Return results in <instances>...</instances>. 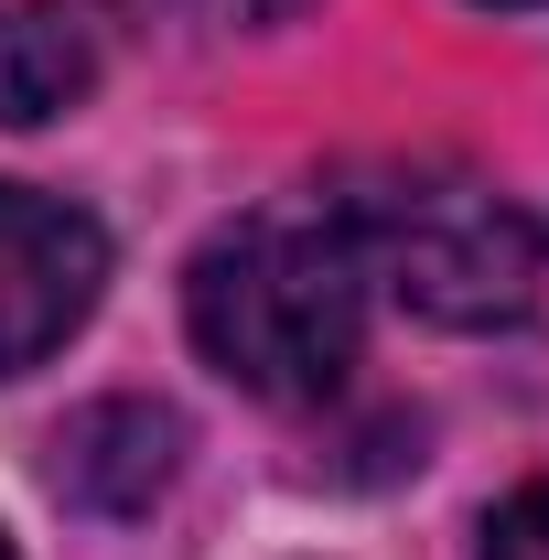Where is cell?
Here are the masks:
<instances>
[{
	"label": "cell",
	"mask_w": 549,
	"mask_h": 560,
	"mask_svg": "<svg viewBox=\"0 0 549 560\" xmlns=\"http://www.w3.org/2000/svg\"><path fill=\"white\" fill-rule=\"evenodd\" d=\"M195 346L248 399H324L366 335V259L344 206H259L215 226L184 280Z\"/></svg>",
	"instance_id": "obj_1"
},
{
	"label": "cell",
	"mask_w": 549,
	"mask_h": 560,
	"mask_svg": "<svg viewBox=\"0 0 549 560\" xmlns=\"http://www.w3.org/2000/svg\"><path fill=\"white\" fill-rule=\"evenodd\" d=\"M344 226H355L366 280H388L410 313L464 324V335L517 324L528 291H539V237H528V215L506 206L495 184H475V173H388L377 195L344 206Z\"/></svg>",
	"instance_id": "obj_2"
},
{
	"label": "cell",
	"mask_w": 549,
	"mask_h": 560,
	"mask_svg": "<svg viewBox=\"0 0 549 560\" xmlns=\"http://www.w3.org/2000/svg\"><path fill=\"white\" fill-rule=\"evenodd\" d=\"M108 291V226L66 195L0 184V377L44 366Z\"/></svg>",
	"instance_id": "obj_3"
},
{
	"label": "cell",
	"mask_w": 549,
	"mask_h": 560,
	"mask_svg": "<svg viewBox=\"0 0 549 560\" xmlns=\"http://www.w3.org/2000/svg\"><path fill=\"white\" fill-rule=\"evenodd\" d=\"M108 66V22L97 0H0V119L44 130L66 119L75 97Z\"/></svg>",
	"instance_id": "obj_4"
},
{
	"label": "cell",
	"mask_w": 549,
	"mask_h": 560,
	"mask_svg": "<svg viewBox=\"0 0 549 560\" xmlns=\"http://www.w3.org/2000/svg\"><path fill=\"white\" fill-rule=\"evenodd\" d=\"M173 453H184V420H173V410L108 399V410H86L66 442H55V475H66V495L130 517V506H151V495L173 486Z\"/></svg>",
	"instance_id": "obj_5"
},
{
	"label": "cell",
	"mask_w": 549,
	"mask_h": 560,
	"mask_svg": "<svg viewBox=\"0 0 549 560\" xmlns=\"http://www.w3.org/2000/svg\"><path fill=\"white\" fill-rule=\"evenodd\" d=\"M484 560H549V475L528 495H506L495 506V528H484Z\"/></svg>",
	"instance_id": "obj_6"
},
{
	"label": "cell",
	"mask_w": 549,
	"mask_h": 560,
	"mask_svg": "<svg viewBox=\"0 0 549 560\" xmlns=\"http://www.w3.org/2000/svg\"><path fill=\"white\" fill-rule=\"evenodd\" d=\"M206 22H270V11H291V0H195Z\"/></svg>",
	"instance_id": "obj_7"
},
{
	"label": "cell",
	"mask_w": 549,
	"mask_h": 560,
	"mask_svg": "<svg viewBox=\"0 0 549 560\" xmlns=\"http://www.w3.org/2000/svg\"><path fill=\"white\" fill-rule=\"evenodd\" d=\"M0 560H11V539H0Z\"/></svg>",
	"instance_id": "obj_8"
}]
</instances>
